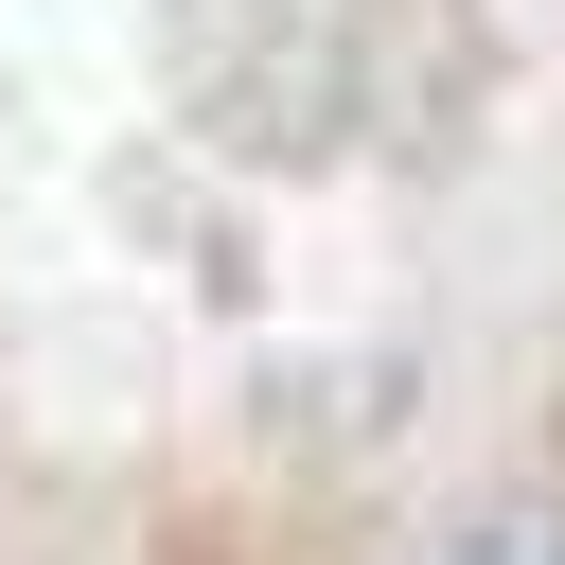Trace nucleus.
Returning <instances> with one entry per match:
<instances>
[{
    "mask_svg": "<svg viewBox=\"0 0 565 565\" xmlns=\"http://www.w3.org/2000/svg\"><path fill=\"white\" fill-rule=\"evenodd\" d=\"M477 565H565V547H547V530H530V547H477Z\"/></svg>",
    "mask_w": 565,
    "mask_h": 565,
    "instance_id": "1",
    "label": "nucleus"
}]
</instances>
